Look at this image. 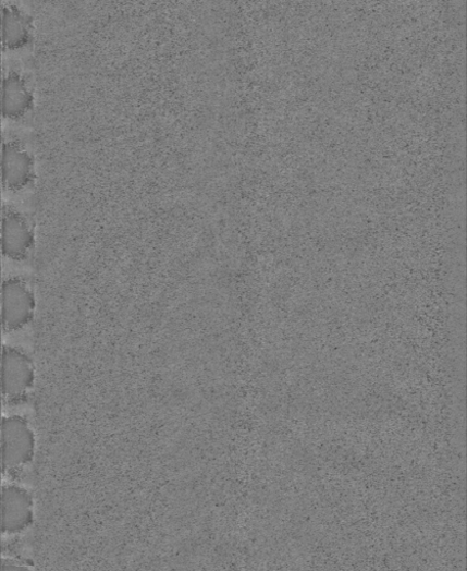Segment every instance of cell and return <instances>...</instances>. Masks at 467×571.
Returning a JSON list of instances; mask_svg holds the SVG:
<instances>
[{"instance_id": "cell-1", "label": "cell", "mask_w": 467, "mask_h": 571, "mask_svg": "<svg viewBox=\"0 0 467 571\" xmlns=\"http://www.w3.org/2000/svg\"><path fill=\"white\" fill-rule=\"evenodd\" d=\"M35 454V435L27 420L5 416L2 421V469L5 473L29 464Z\"/></svg>"}, {"instance_id": "cell-2", "label": "cell", "mask_w": 467, "mask_h": 571, "mask_svg": "<svg viewBox=\"0 0 467 571\" xmlns=\"http://www.w3.org/2000/svg\"><path fill=\"white\" fill-rule=\"evenodd\" d=\"M35 367L23 351L5 347L2 354V394L7 402H22L34 387Z\"/></svg>"}, {"instance_id": "cell-3", "label": "cell", "mask_w": 467, "mask_h": 571, "mask_svg": "<svg viewBox=\"0 0 467 571\" xmlns=\"http://www.w3.org/2000/svg\"><path fill=\"white\" fill-rule=\"evenodd\" d=\"M35 297L27 282L10 278L2 286V324L5 330L25 327L33 318Z\"/></svg>"}, {"instance_id": "cell-4", "label": "cell", "mask_w": 467, "mask_h": 571, "mask_svg": "<svg viewBox=\"0 0 467 571\" xmlns=\"http://www.w3.org/2000/svg\"><path fill=\"white\" fill-rule=\"evenodd\" d=\"M34 521V501L30 494L16 485L2 487V533L16 535L25 532Z\"/></svg>"}, {"instance_id": "cell-5", "label": "cell", "mask_w": 467, "mask_h": 571, "mask_svg": "<svg viewBox=\"0 0 467 571\" xmlns=\"http://www.w3.org/2000/svg\"><path fill=\"white\" fill-rule=\"evenodd\" d=\"M34 230L28 218L13 208H4L2 216V252L15 260L28 256L34 246Z\"/></svg>"}, {"instance_id": "cell-6", "label": "cell", "mask_w": 467, "mask_h": 571, "mask_svg": "<svg viewBox=\"0 0 467 571\" xmlns=\"http://www.w3.org/2000/svg\"><path fill=\"white\" fill-rule=\"evenodd\" d=\"M35 175L34 159L21 142L8 139L2 148V181L10 190L22 189Z\"/></svg>"}, {"instance_id": "cell-7", "label": "cell", "mask_w": 467, "mask_h": 571, "mask_svg": "<svg viewBox=\"0 0 467 571\" xmlns=\"http://www.w3.org/2000/svg\"><path fill=\"white\" fill-rule=\"evenodd\" d=\"M33 93L26 78L17 71L11 70L3 76L2 113L8 118L25 114L33 106Z\"/></svg>"}, {"instance_id": "cell-8", "label": "cell", "mask_w": 467, "mask_h": 571, "mask_svg": "<svg viewBox=\"0 0 467 571\" xmlns=\"http://www.w3.org/2000/svg\"><path fill=\"white\" fill-rule=\"evenodd\" d=\"M33 20L14 4L2 7V39L8 49L26 45L32 37Z\"/></svg>"}, {"instance_id": "cell-9", "label": "cell", "mask_w": 467, "mask_h": 571, "mask_svg": "<svg viewBox=\"0 0 467 571\" xmlns=\"http://www.w3.org/2000/svg\"><path fill=\"white\" fill-rule=\"evenodd\" d=\"M2 571H33L27 564L12 559L3 558L2 560Z\"/></svg>"}]
</instances>
